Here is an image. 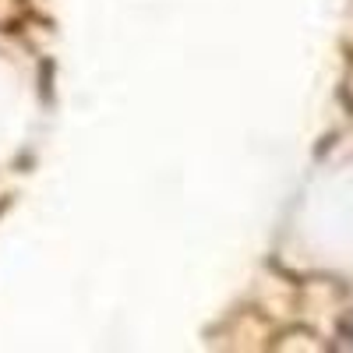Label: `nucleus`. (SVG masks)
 <instances>
[{
    "label": "nucleus",
    "instance_id": "1",
    "mask_svg": "<svg viewBox=\"0 0 353 353\" xmlns=\"http://www.w3.org/2000/svg\"><path fill=\"white\" fill-rule=\"evenodd\" d=\"M339 339H343V346H346V350H353V318H346V321H343Z\"/></svg>",
    "mask_w": 353,
    "mask_h": 353
}]
</instances>
